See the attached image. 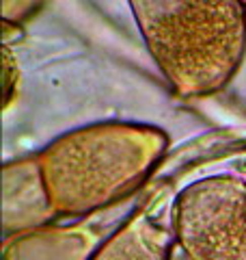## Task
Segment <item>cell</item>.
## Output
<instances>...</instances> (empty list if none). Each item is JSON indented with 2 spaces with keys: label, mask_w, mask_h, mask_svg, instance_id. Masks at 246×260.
Wrapping results in <instances>:
<instances>
[{
  "label": "cell",
  "mask_w": 246,
  "mask_h": 260,
  "mask_svg": "<svg viewBox=\"0 0 246 260\" xmlns=\"http://www.w3.org/2000/svg\"><path fill=\"white\" fill-rule=\"evenodd\" d=\"M173 230L190 260H246V182L208 178L177 195Z\"/></svg>",
  "instance_id": "3"
},
{
  "label": "cell",
  "mask_w": 246,
  "mask_h": 260,
  "mask_svg": "<svg viewBox=\"0 0 246 260\" xmlns=\"http://www.w3.org/2000/svg\"><path fill=\"white\" fill-rule=\"evenodd\" d=\"M242 5H244V7H246V0H242Z\"/></svg>",
  "instance_id": "5"
},
{
  "label": "cell",
  "mask_w": 246,
  "mask_h": 260,
  "mask_svg": "<svg viewBox=\"0 0 246 260\" xmlns=\"http://www.w3.org/2000/svg\"><path fill=\"white\" fill-rule=\"evenodd\" d=\"M162 150L158 128L97 124L61 137L37 160L54 213L89 215L134 191Z\"/></svg>",
  "instance_id": "2"
},
{
  "label": "cell",
  "mask_w": 246,
  "mask_h": 260,
  "mask_svg": "<svg viewBox=\"0 0 246 260\" xmlns=\"http://www.w3.org/2000/svg\"><path fill=\"white\" fill-rule=\"evenodd\" d=\"M151 56L182 95H205L233 76L246 46L242 0H130Z\"/></svg>",
  "instance_id": "1"
},
{
  "label": "cell",
  "mask_w": 246,
  "mask_h": 260,
  "mask_svg": "<svg viewBox=\"0 0 246 260\" xmlns=\"http://www.w3.org/2000/svg\"><path fill=\"white\" fill-rule=\"evenodd\" d=\"M91 260H169V234L151 217L134 215Z\"/></svg>",
  "instance_id": "4"
}]
</instances>
